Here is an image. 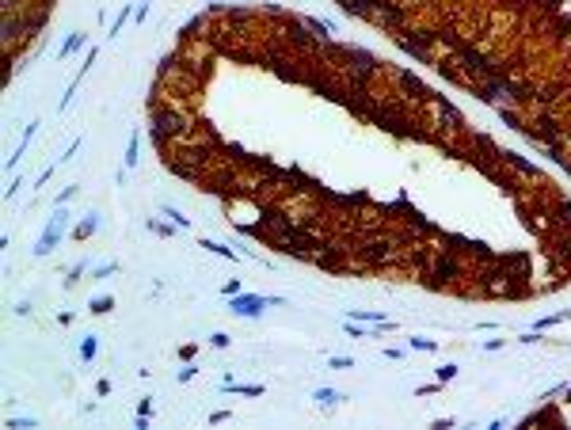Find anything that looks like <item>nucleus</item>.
Wrapping results in <instances>:
<instances>
[{"label":"nucleus","mask_w":571,"mask_h":430,"mask_svg":"<svg viewBox=\"0 0 571 430\" xmlns=\"http://www.w3.org/2000/svg\"><path fill=\"white\" fill-rule=\"evenodd\" d=\"M80 42H84V35H80V31H77V35H69V42H65V50H61V61L69 57V53H73V50H77V46H80Z\"/></svg>","instance_id":"9d476101"},{"label":"nucleus","mask_w":571,"mask_h":430,"mask_svg":"<svg viewBox=\"0 0 571 430\" xmlns=\"http://www.w3.org/2000/svg\"><path fill=\"white\" fill-rule=\"evenodd\" d=\"M126 19H130V4L122 8V16H118V19H114V27H111V38H114V35H118V31H122V23H126Z\"/></svg>","instance_id":"4468645a"},{"label":"nucleus","mask_w":571,"mask_h":430,"mask_svg":"<svg viewBox=\"0 0 571 430\" xmlns=\"http://www.w3.org/2000/svg\"><path fill=\"white\" fill-rule=\"evenodd\" d=\"M267 301L278 305L282 297H236V301H233V312H240V316H259V309H263Z\"/></svg>","instance_id":"f03ea898"},{"label":"nucleus","mask_w":571,"mask_h":430,"mask_svg":"<svg viewBox=\"0 0 571 430\" xmlns=\"http://www.w3.org/2000/svg\"><path fill=\"white\" fill-rule=\"evenodd\" d=\"M453 377H457V366H442L438 370V381H453Z\"/></svg>","instance_id":"dca6fc26"},{"label":"nucleus","mask_w":571,"mask_h":430,"mask_svg":"<svg viewBox=\"0 0 571 430\" xmlns=\"http://www.w3.org/2000/svg\"><path fill=\"white\" fill-rule=\"evenodd\" d=\"M335 400H339V396L331 392V388H320V392H316V404H324V407H328V404H335Z\"/></svg>","instance_id":"ddd939ff"},{"label":"nucleus","mask_w":571,"mask_h":430,"mask_svg":"<svg viewBox=\"0 0 571 430\" xmlns=\"http://www.w3.org/2000/svg\"><path fill=\"white\" fill-rule=\"evenodd\" d=\"M80 358H84V362L95 358V339H84V343H80Z\"/></svg>","instance_id":"f8f14e48"},{"label":"nucleus","mask_w":571,"mask_h":430,"mask_svg":"<svg viewBox=\"0 0 571 430\" xmlns=\"http://www.w3.org/2000/svg\"><path fill=\"white\" fill-rule=\"evenodd\" d=\"M95 225H99V221H95V213H92L88 221H80V225H77V236H80V240H84V236H92V233H95Z\"/></svg>","instance_id":"423d86ee"},{"label":"nucleus","mask_w":571,"mask_h":430,"mask_svg":"<svg viewBox=\"0 0 571 430\" xmlns=\"http://www.w3.org/2000/svg\"><path fill=\"white\" fill-rule=\"evenodd\" d=\"M16 31H19V23H16V16L8 12V16H4V38L12 42V38H16Z\"/></svg>","instance_id":"1a4fd4ad"},{"label":"nucleus","mask_w":571,"mask_h":430,"mask_svg":"<svg viewBox=\"0 0 571 430\" xmlns=\"http://www.w3.org/2000/svg\"><path fill=\"white\" fill-rule=\"evenodd\" d=\"M126 168H137V133L130 137V149H126Z\"/></svg>","instance_id":"0eeeda50"},{"label":"nucleus","mask_w":571,"mask_h":430,"mask_svg":"<svg viewBox=\"0 0 571 430\" xmlns=\"http://www.w3.org/2000/svg\"><path fill=\"white\" fill-rule=\"evenodd\" d=\"M202 248H209V251H217V255H225V259H233V251L225 248V244H213V240H206Z\"/></svg>","instance_id":"2eb2a0df"},{"label":"nucleus","mask_w":571,"mask_h":430,"mask_svg":"<svg viewBox=\"0 0 571 430\" xmlns=\"http://www.w3.org/2000/svg\"><path fill=\"white\" fill-rule=\"evenodd\" d=\"M571 312H556V316H545V320H537V327L533 331H541V327H552V324H560V320H567Z\"/></svg>","instance_id":"6e6552de"},{"label":"nucleus","mask_w":571,"mask_h":430,"mask_svg":"<svg viewBox=\"0 0 571 430\" xmlns=\"http://www.w3.org/2000/svg\"><path fill=\"white\" fill-rule=\"evenodd\" d=\"M411 350H434L431 339H411Z\"/></svg>","instance_id":"a211bd4d"},{"label":"nucleus","mask_w":571,"mask_h":430,"mask_svg":"<svg viewBox=\"0 0 571 430\" xmlns=\"http://www.w3.org/2000/svg\"><path fill=\"white\" fill-rule=\"evenodd\" d=\"M65 221H69V213H65V209H57V213H53V221L46 225L42 240L35 244V255H50V251L57 248V244H61V233H65Z\"/></svg>","instance_id":"f257e3e1"},{"label":"nucleus","mask_w":571,"mask_h":430,"mask_svg":"<svg viewBox=\"0 0 571 430\" xmlns=\"http://www.w3.org/2000/svg\"><path fill=\"white\" fill-rule=\"evenodd\" d=\"M111 309H114V297H107V293L92 301V312H95V316H103V312H111Z\"/></svg>","instance_id":"39448f33"},{"label":"nucleus","mask_w":571,"mask_h":430,"mask_svg":"<svg viewBox=\"0 0 571 430\" xmlns=\"http://www.w3.org/2000/svg\"><path fill=\"white\" fill-rule=\"evenodd\" d=\"M107 274H114V263H103V267H95V278H107Z\"/></svg>","instance_id":"6ab92c4d"},{"label":"nucleus","mask_w":571,"mask_h":430,"mask_svg":"<svg viewBox=\"0 0 571 430\" xmlns=\"http://www.w3.org/2000/svg\"><path fill=\"white\" fill-rule=\"evenodd\" d=\"M457 274H461V267L453 263V259H438V267H434V282H453Z\"/></svg>","instance_id":"20e7f679"},{"label":"nucleus","mask_w":571,"mask_h":430,"mask_svg":"<svg viewBox=\"0 0 571 430\" xmlns=\"http://www.w3.org/2000/svg\"><path fill=\"white\" fill-rule=\"evenodd\" d=\"M179 129H183V118H179V114H160V118H156V129H153V133L164 141V137H172V133H179Z\"/></svg>","instance_id":"7ed1b4c3"},{"label":"nucleus","mask_w":571,"mask_h":430,"mask_svg":"<svg viewBox=\"0 0 571 430\" xmlns=\"http://www.w3.org/2000/svg\"><path fill=\"white\" fill-rule=\"evenodd\" d=\"M164 213H168V217H172V221H175V225H179V229H187V225H190V221H187V217H183V213H175V209H172V206H168V209H164Z\"/></svg>","instance_id":"f3484780"},{"label":"nucleus","mask_w":571,"mask_h":430,"mask_svg":"<svg viewBox=\"0 0 571 430\" xmlns=\"http://www.w3.org/2000/svg\"><path fill=\"white\" fill-rule=\"evenodd\" d=\"M290 38H294V42H301V46H312V38L305 35V31H301V27H297V23L290 27Z\"/></svg>","instance_id":"9b49d317"},{"label":"nucleus","mask_w":571,"mask_h":430,"mask_svg":"<svg viewBox=\"0 0 571 430\" xmlns=\"http://www.w3.org/2000/svg\"><path fill=\"white\" fill-rule=\"evenodd\" d=\"M8 426H12V430H19V426H35V419H8Z\"/></svg>","instance_id":"aec40b11"},{"label":"nucleus","mask_w":571,"mask_h":430,"mask_svg":"<svg viewBox=\"0 0 571 430\" xmlns=\"http://www.w3.org/2000/svg\"><path fill=\"white\" fill-rule=\"evenodd\" d=\"M209 343H213V346H229V335H225V331H217V335L209 339Z\"/></svg>","instance_id":"412c9836"}]
</instances>
